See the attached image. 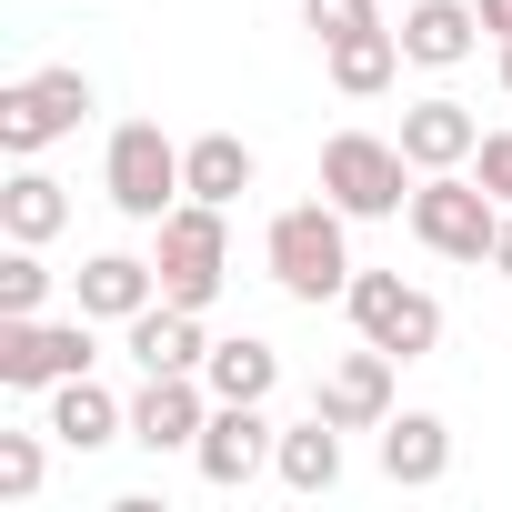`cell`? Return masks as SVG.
Wrapping results in <instances>:
<instances>
[{
  "mask_svg": "<svg viewBox=\"0 0 512 512\" xmlns=\"http://www.w3.org/2000/svg\"><path fill=\"white\" fill-rule=\"evenodd\" d=\"M161 302V262H141V251H91L81 262V312L91 322H131Z\"/></svg>",
  "mask_w": 512,
  "mask_h": 512,
  "instance_id": "5bb4252c",
  "label": "cell"
},
{
  "mask_svg": "<svg viewBox=\"0 0 512 512\" xmlns=\"http://www.w3.org/2000/svg\"><path fill=\"white\" fill-rule=\"evenodd\" d=\"M101 342H91V312L81 322H41V312H0V392H51L71 372H91Z\"/></svg>",
  "mask_w": 512,
  "mask_h": 512,
  "instance_id": "52a82bcc",
  "label": "cell"
},
{
  "mask_svg": "<svg viewBox=\"0 0 512 512\" xmlns=\"http://www.w3.org/2000/svg\"><path fill=\"white\" fill-rule=\"evenodd\" d=\"M272 472H282L292 492H332V482H342V422H332V412L292 422V432H282V452H272Z\"/></svg>",
  "mask_w": 512,
  "mask_h": 512,
  "instance_id": "ffe728a7",
  "label": "cell"
},
{
  "mask_svg": "<svg viewBox=\"0 0 512 512\" xmlns=\"http://www.w3.org/2000/svg\"><path fill=\"white\" fill-rule=\"evenodd\" d=\"M472 11H482V31H492V41H512V0H472Z\"/></svg>",
  "mask_w": 512,
  "mask_h": 512,
  "instance_id": "4316f807",
  "label": "cell"
},
{
  "mask_svg": "<svg viewBox=\"0 0 512 512\" xmlns=\"http://www.w3.org/2000/svg\"><path fill=\"white\" fill-rule=\"evenodd\" d=\"M201 382H211V402H272V382H282V352L272 342H211V362H201Z\"/></svg>",
  "mask_w": 512,
  "mask_h": 512,
  "instance_id": "44dd1931",
  "label": "cell"
},
{
  "mask_svg": "<svg viewBox=\"0 0 512 512\" xmlns=\"http://www.w3.org/2000/svg\"><path fill=\"white\" fill-rule=\"evenodd\" d=\"M181 191H191V201H221V211H231V201L251 191V141H231V131H201V141L181 151Z\"/></svg>",
  "mask_w": 512,
  "mask_h": 512,
  "instance_id": "d6986e66",
  "label": "cell"
},
{
  "mask_svg": "<svg viewBox=\"0 0 512 512\" xmlns=\"http://www.w3.org/2000/svg\"><path fill=\"white\" fill-rule=\"evenodd\" d=\"M352 332L362 342H382L392 362H422L432 342H442V302L422 292V282H402V272H352Z\"/></svg>",
  "mask_w": 512,
  "mask_h": 512,
  "instance_id": "ba28073f",
  "label": "cell"
},
{
  "mask_svg": "<svg viewBox=\"0 0 512 512\" xmlns=\"http://www.w3.org/2000/svg\"><path fill=\"white\" fill-rule=\"evenodd\" d=\"M302 31L312 41H352V31H382L372 0H302Z\"/></svg>",
  "mask_w": 512,
  "mask_h": 512,
  "instance_id": "d4e9b609",
  "label": "cell"
},
{
  "mask_svg": "<svg viewBox=\"0 0 512 512\" xmlns=\"http://www.w3.org/2000/svg\"><path fill=\"white\" fill-rule=\"evenodd\" d=\"M402 221H412V241H422V251H442V262H492L502 201H492L482 181H462V171H422V181H412V201H402Z\"/></svg>",
  "mask_w": 512,
  "mask_h": 512,
  "instance_id": "3957f363",
  "label": "cell"
},
{
  "mask_svg": "<svg viewBox=\"0 0 512 512\" xmlns=\"http://www.w3.org/2000/svg\"><path fill=\"white\" fill-rule=\"evenodd\" d=\"M161 302H191V312H211L221 302V282H231V231H221V201H171L161 221Z\"/></svg>",
  "mask_w": 512,
  "mask_h": 512,
  "instance_id": "7a4b0ae2",
  "label": "cell"
},
{
  "mask_svg": "<svg viewBox=\"0 0 512 512\" xmlns=\"http://www.w3.org/2000/svg\"><path fill=\"white\" fill-rule=\"evenodd\" d=\"M121 432H131V402H111L91 372L51 382V442H71V452H101V442H121Z\"/></svg>",
  "mask_w": 512,
  "mask_h": 512,
  "instance_id": "2e32d148",
  "label": "cell"
},
{
  "mask_svg": "<svg viewBox=\"0 0 512 512\" xmlns=\"http://www.w3.org/2000/svg\"><path fill=\"white\" fill-rule=\"evenodd\" d=\"M272 452H282V432L262 422V402H211V422L191 442V462H201L211 492H251V482L272 472Z\"/></svg>",
  "mask_w": 512,
  "mask_h": 512,
  "instance_id": "9c48e42d",
  "label": "cell"
},
{
  "mask_svg": "<svg viewBox=\"0 0 512 512\" xmlns=\"http://www.w3.org/2000/svg\"><path fill=\"white\" fill-rule=\"evenodd\" d=\"M211 422V382L201 372H141V402H131V442L161 462V452H191Z\"/></svg>",
  "mask_w": 512,
  "mask_h": 512,
  "instance_id": "30bf717a",
  "label": "cell"
},
{
  "mask_svg": "<svg viewBox=\"0 0 512 512\" xmlns=\"http://www.w3.org/2000/svg\"><path fill=\"white\" fill-rule=\"evenodd\" d=\"M342 201H292L282 221H272V241H262V262H272V282L292 292V302H342L352 292V241H342Z\"/></svg>",
  "mask_w": 512,
  "mask_h": 512,
  "instance_id": "6da1fadb",
  "label": "cell"
},
{
  "mask_svg": "<svg viewBox=\"0 0 512 512\" xmlns=\"http://www.w3.org/2000/svg\"><path fill=\"white\" fill-rule=\"evenodd\" d=\"M312 412H332L342 432H382V422H392V352H382V342L342 352V362L312 382Z\"/></svg>",
  "mask_w": 512,
  "mask_h": 512,
  "instance_id": "8fae6325",
  "label": "cell"
},
{
  "mask_svg": "<svg viewBox=\"0 0 512 512\" xmlns=\"http://www.w3.org/2000/svg\"><path fill=\"white\" fill-rule=\"evenodd\" d=\"M81 121H91V71H71V61H51V71H31V81L0 91V151H11V161H41Z\"/></svg>",
  "mask_w": 512,
  "mask_h": 512,
  "instance_id": "5b68a950",
  "label": "cell"
},
{
  "mask_svg": "<svg viewBox=\"0 0 512 512\" xmlns=\"http://www.w3.org/2000/svg\"><path fill=\"white\" fill-rule=\"evenodd\" d=\"M492 272L512 282V211H502V231H492Z\"/></svg>",
  "mask_w": 512,
  "mask_h": 512,
  "instance_id": "83f0119b",
  "label": "cell"
},
{
  "mask_svg": "<svg viewBox=\"0 0 512 512\" xmlns=\"http://www.w3.org/2000/svg\"><path fill=\"white\" fill-rule=\"evenodd\" d=\"M472 31H482L472 0H412V11H402V61L452 71V61H472Z\"/></svg>",
  "mask_w": 512,
  "mask_h": 512,
  "instance_id": "e0dca14e",
  "label": "cell"
},
{
  "mask_svg": "<svg viewBox=\"0 0 512 512\" xmlns=\"http://www.w3.org/2000/svg\"><path fill=\"white\" fill-rule=\"evenodd\" d=\"M41 432H0V502H31L41 492Z\"/></svg>",
  "mask_w": 512,
  "mask_h": 512,
  "instance_id": "cb8c5ba5",
  "label": "cell"
},
{
  "mask_svg": "<svg viewBox=\"0 0 512 512\" xmlns=\"http://www.w3.org/2000/svg\"><path fill=\"white\" fill-rule=\"evenodd\" d=\"M61 221H71V191L51 171H11V181H0V231H11V241H51Z\"/></svg>",
  "mask_w": 512,
  "mask_h": 512,
  "instance_id": "7402d4cb",
  "label": "cell"
},
{
  "mask_svg": "<svg viewBox=\"0 0 512 512\" xmlns=\"http://www.w3.org/2000/svg\"><path fill=\"white\" fill-rule=\"evenodd\" d=\"M101 191H111L121 221H161L171 201H191V191H181V151L161 141V121H121V131H111V151H101Z\"/></svg>",
  "mask_w": 512,
  "mask_h": 512,
  "instance_id": "8992f818",
  "label": "cell"
},
{
  "mask_svg": "<svg viewBox=\"0 0 512 512\" xmlns=\"http://www.w3.org/2000/svg\"><path fill=\"white\" fill-rule=\"evenodd\" d=\"M322 201H342L352 221H392L412 201V151L372 141V131H332L322 141Z\"/></svg>",
  "mask_w": 512,
  "mask_h": 512,
  "instance_id": "277c9868",
  "label": "cell"
},
{
  "mask_svg": "<svg viewBox=\"0 0 512 512\" xmlns=\"http://www.w3.org/2000/svg\"><path fill=\"white\" fill-rule=\"evenodd\" d=\"M41 302H51L41 241H11V251H0V312H41Z\"/></svg>",
  "mask_w": 512,
  "mask_h": 512,
  "instance_id": "603a6c76",
  "label": "cell"
},
{
  "mask_svg": "<svg viewBox=\"0 0 512 512\" xmlns=\"http://www.w3.org/2000/svg\"><path fill=\"white\" fill-rule=\"evenodd\" d=\"M442 472H452V422H442V412H392V422H382V482L432 492Z\"/></svg>",
  "mask_w": 512,
  "mask_h": 512,
  "instance_id": "4fadbf2b",
  "label": "cell"
},
{
  "mask_svg": "<svg viewBox=\"0 0 512 512\" xmlns=\"http://www.w3.org/2000/svg\"><path fill=\"white\" fill-rule=\"evenodd\" d=\"M121 332H131V362H141V372H201V362H211V332H201L191 302H151V312H131Z\"/></svg>",
  "mask_w": 512,
  "mask_h": 512,
  "instance_id": "7c38bea8",
  "label": "cell"
},
{
  "mask_svg": "<svg viewBox=\"0 0 512 512\" xmlns=\"http://www.w3.org/2000/svg\"><path fill=\"white\" fill-rule=\"evenodd\" d=\"M472 181L512 211V131H482V151H472Z\"/></svg>",
  "mask_w": 512,
  "mask_h": 512,
  "instance_id": "484cf974",
  "label": "cell"
},
{
  "mask_svg": "<svg viewBox=\"0 0 512 512\" xmlns=\"http://www.w3.org/2000/svg\"><path fill=\"white\" fill-rule=\"evenodd\" d=\"M322 61H332V91H342V101H372V91H392V71H402V31L322 41Z\"/></svg>",
  "mask_w": 512,
  "mask_h": 512,
  "instance_id": "ac0fdd59",
  "label": "cell"
},
{
  "mask_svg": "<svg viewBox=\"0 0 512 512\" xmlns=\"http://www.w3.org/2000/svg\"><path fill=\"white\" fill-rule=\"evenodd\" d=\"M502 91H512V41H502Z\"/></svg>",
  "mask_w": 512,
  "mask_h": 512,
  "instance_id": "f1b7e54d",
  "label": "cell"
},
{
  "mask_svg": "<svg viewBox=\"0 0 512 512\" xmlns=\"http://www.w3.org/2000/svg\"><path fill=\"white\" fill-rule=\"evenodd\" d=\"M402 151H412V171H462L482 151V121L462 101H412L402 111Z\"/></svg>",
  "mask_w": 512,
  "mask_h": 512,
  "instance_id": "9a60e30c",
  "label": "cell"
}]
</instances>
